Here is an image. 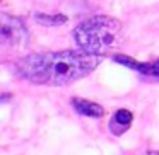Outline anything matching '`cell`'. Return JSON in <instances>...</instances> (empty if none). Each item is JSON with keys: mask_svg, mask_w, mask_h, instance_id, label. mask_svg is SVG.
Wrapping results in <instances>:
<instances>
[{"mask_svg": "<svg viewBox=\"0 0 159 155\" xmlns=\"http://www.w3.org/2000/svg\"><path fill=\"white\" fill-rule=\"evenodd\" d=\"M99 63L101 56L82 51L33 53L17 60L16 72L38 85H67L87 77Z\"/></svg>", "mask_w": 159, "mask_h": 155, "instance_id": "obj_1", "label": "cell"}, {"mask_svg": "<svg viewBox=\"0 0 159 155\" xmlns=\"http://www.w3.org/2000/svg\"><path fill=\"white\" fill-rule=\"evenodd\" d=\"M121 34V22L115 17L96 15L80 22L74 29V39L84 53L104 55L116 45Z\"/></svg>", "mask_w": 159, "mask_h": 155, "instance_id": "obj_2", "label": "cell"}, {"mask_svg": "<svg viewBox=\"0 0 159 155\" xmlns=\"http://www.w3.org/2000/svg\"><path fill=\"white\" fill-rule=\"evenodd\" d=\"M29 41V29L24 21L14 15L0 14V43L5 46H24Z\"/></svg>", "mask_w": 159, "mask_h": 155, "instance_id": "obj_3", "label": "cell"}, {"mask_svg": "<svg viewBox=\"0 0 159 155\" xmlns=\"http://www.w3.org/2000/svg\"><path fill=\"white\" fill-rule=\"evenodd\" d=\"M72 106H74V109H75L79 114L87 116V118H101L104 114L103 106H99L98 102H93V101H87V99L74 97V99H72Z\"/></svg>", "mask_w": 159, "mask_h": 155, "instance_id": "obj_4", "label": "cell"}, {"mask_svg": "<svg viewBox=\"0 0 159 155\" xmlns=\"http://www.w3.org/2000/svg\"><path fill=\"white\" fill-rule=\"evenodd\" d=\"M132 119H134V116H132V113H130L128 109H118L116 113H115L111 123H110L111 133H113V135H121V133H125V131L130 128Z\"/></svg>", "mask_w": 159, "mask_h": 155, "instance_id": "obj_5", "label": "cell"}, {"mask_svg": "<svg viewBox=\"0 0 159 155\" xmlns=\"http://www.w3.org/2000/svg\"><path fill=\"white\" fill-rule=\"evenodd\" d=\"M36 22L41 26H48V28H53V26H62L65 24L69 19L67 15H62V14H57V15H48V14H36L34 15Z\"/></svg>", "mask_w": 159, "mask_h": 155, "instance_id": "obj_6", "label": "cell"}, {"mask_svg": "<svg viewBox=\"0 0 159 155\" xmlns=\"http://www.w3.org/2000/svg\"><path fill=\"white\" fill-rule=\"evenodd\" d=\"M113 60L116 63H120V65H125V67H128V68H132V70H140V65L142 63H139V62H135L134 58H130V56H127V55H121V53H116V55H113Z\"/></svg>", "mask_w": 159, "mask_h": 155, "instance_id": "obj_7", "label": "cell"}, {"mask_svg": "<svg viewBox=\"0 0 159 155\" xmlns=\"http://www.w3.org/2000/svg\"><path fill=\"white\" fill-rule=\"evenodd\" d=\"M139 72L142 75H147V77H157L159 79V60L156 62H147V63H142L140 70Z\"/></svg>", "mask_w": 159, "mask_h": 155, "instance_id": "obj_8", "label": "cell"}, {"mask_svg": "<svg viewBox=\"0 0 159 155\" xmlns=\"http://www.w3.org/2000/svg\"><path fill=\"white\" fill-rule=\"evenodd\" d=\"M147 155H159V150H152V152H149Z\"/></svg>", "mask_w": 159, "mask_h": 155, "instance_id": "obj_9", "label": "cell"}]
</instances>
